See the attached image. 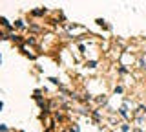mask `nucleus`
<instances>
[{"instance_id": "f257e3e1", "label": "nucleus", "mask_w": 146, "mask_h": 132, "mask_svg": "<svg viewBox=\"0 0 146 132\" xmlns=\"http://www.w3.org/2000/svg\"><path fill=\"white\" fill-rule=\"evenodd\" d=\"M143 66H144V68H146V55H144V57H143Z\"/></svg>"}]
</instances>
